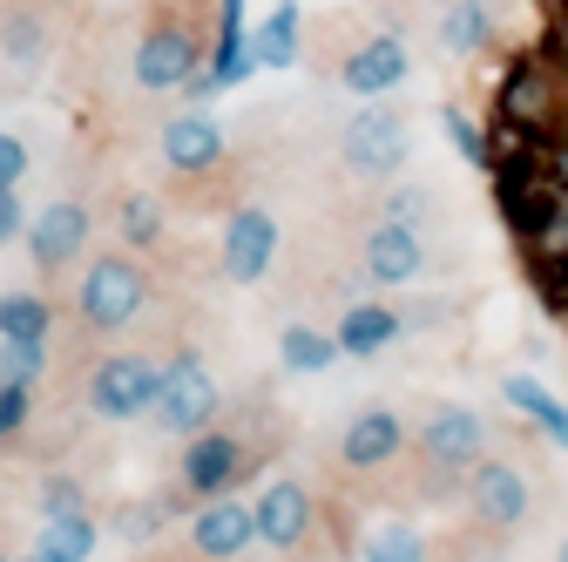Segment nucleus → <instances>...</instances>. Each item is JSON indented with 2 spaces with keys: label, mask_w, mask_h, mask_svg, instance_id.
I'll use <instances>...</instances> for the list:
<instances>
[{
  "label": "nucleus",
  "mask_w": 568,
  "mask_h": 562,
  "mask_svg": "<svg viewBox=\"0 0 568 562\" xmlns=\"http://www.w3.org/2000/svg\"><path fill=\"white\" fill-rule=\"evenodd\" d=\"M460 495H467V522L480 535H521L535 522V481L521 474V461L494 454V448L460 474Z\"/></svg>",
  "instance_id": "f257e3e1"
},
{
  "label": "nucleus",
  "mask_w": 568,
  "mask_h": 562,
  "mask_svg": "<svg viewBox=\"0 0 568 562\" xmlns=\"http://www.w3.org/2000/svg\"><path fill=\"white\" fill-rule=\"evenodd\" d=\"M142 305H150V271H142L135 258H122V251L95 258L89 278H82V292H75V312H82L89 332H122V325L142 319Z\"/></svg>",
  "instance_id": "f03ea898"
},
{
  "label": "nucleus",
  "mask_w": 568,
  "mask_h": 562,
  "mask_svg": "<svg viewBox=\"0 0 568 562\" xmlns=\"http://www.w3.org/2000/svg\"><path fill=\"white\" fill-rule=\"evenodd\" d=\"M413 448H419V461L434 468V474H447V481H460L480 454H487V420L474 413V407H460V400H434L419 413V434H413Z\"/></svg>",
  "instance_id": "7ed1b4c3"
},
{
  "label": "nucleus",
  "mask_w": 568,
  "mask_h": 562,
  "mask_svg": "<svg viewBox=\"0 0 568 562\" xmlns=\"http://www.w3.org/2000/svg\"><path fill=\"white\" fill-rule=\"evenodd\" d=\"M338 157L352 177H399L406 157H413V122L399 109H359L345 129H338Z\"/></svg>",
  "instance_id": "20e7f679"
},
{
  "label": "nucleus",
  "mask_w": 568,
  "mask_h": 562,
  "mask_svg": "<svg viewBox=\"0 0 568 562\" xmlns=\"http://www.w3.org/2000/svg\"><path fill=\"white\" fill-rule=\"evenodd\" d=\"M156 387H163V367L142 360V353H109L89 380V413L95 420H142L156 407Z\"/></svg>",
  "instance_id": "39448f33"
},
{
  "label": "nucleus",
  "mask_w": 568,
  "mask_h": 562,
  "mask_svg": "<svg viewBox=\"0 0 568 562\" xmlns=\"http://www.w3.org/2000/svg\"><path fill=\"white\" fill-rule=\"evenodd\" d=\"M217 407H224L217 380H210V373L183 353V360L163 367V387H156V407H150V413H156L163 434H183V441H190L196 428H210V420H217Z\"/></svg>",
  "instance_id": "423d86ee"
},
{
  "label": "nucleus",
  "mask_w": 568,
  "mask_h": 562,
  "mask_svg": "<svg viewBox=\"0 0 568 562\" xmlns=\"http://www.w3.org/2000/svg\"><path fill=\"white\" fill-rule=\"evenodd\" d=\"M135 82L142 89H190L196 82V68H203V41L183 28V21H156V28H142V41H135Z\"/></svg>",
  "instance_id": "0eeeda50"
},
{
  "label": "nucleus",
  "mask_w": 568,
  "mask_h": 562,
  "mask_svg": "<svg viewBox=\"0 0 568 562\" xmlns=\"http://www.w3.org/2000/svg\"><path fill=\"white\" fill-rule=\"evenodd\" d=\"M244 468H257L251 441L244 434H224V428H196L190 434V454H183V488L190 495H231V488L244 481Z\"/></svg>",
  "instance_id": "6e6552de"
},
{
  "label": "nucleus",
  "mask_w": 568,
  "mask_h": 562,
  "mask_svg": "<svg viewBox=\"0 0 568 562\" xmlns=\"http://www.w3.org/2000/svg\"><path fill=\"white\" fill-rule=\"evenodd\" d=\"M406 454V420L393 407H359L338 428V468L345 474H386Z\"/></svg>",
  "instance_id": "1a4fd4ad"
},
{
  "label": "nucleus",
  "mask_w": 568,
  "mask_h": 562,
  "mask_svg": "<svg viewBox=\"0 0 568 562\" xmlns=\"http://www.w3.org/2000/svg\"><path fill=\"white\" fill-rule=\"evenodd\" d=\"M251 515H257V542L264 549H277V555H292V549H305L312 542V522H318V502H312V488L305 481H292V474H277L264 495L251 502Z\"/></svg>",
  "instance_id": "9d476101"
},
{
  "label": "nucleus",
  "mask_w": 568,
  "mask_h": 562,
  "mask_svg": "<svg viewBox=\"0 0 568 562\" xmlns=\"http://www.w3.org/2000/svg\"><path fill=\"white\" fill-rule=\"evenodd\" d=\"M406 76H413V61H406V41H399V34H366L359 48L338 54V89H352L359 102L393 96Z\"/></svg>",
  "instance_id": "9b49d317"
},
{
  "label": "nucleus",
  "mask_w": 568,
  "mask_h": 562,
  "mask_svg": "<svg viewBox=\"0 0 568 562\" xmlns=\"http://www.w3.org/2000/svg\"><path fill=\"white\" fill-rule=\"evenodd\" d=\"M359 271L373 285H413L426 271V244H419V224L406 218H379L366 238H359Z\"/></svg>",
  "instance_id": "f8f14e48"
},
{
  "label": "nucleus",
  "mask_w": 568,
  "mask_h": 562,
  "mask_svg": "<svg viewBox=\"0 0 568 562\" xmlns=\"http://www.w3.org/2000/svg\"><path fill=\"white\" fill-rule=\"evenodd\" d=\"M271 258H277V218L257 203H237L224 218V278L231 285H257Z\"/></svg>",
  "instance_id": "ddd939ff"
},
{
  "label": "nucleus",
  "mask_w": 568,
  "mask_h": 562,
  "mask_svg": "<svg viewBox=\"0 0 568 562\" xmlns=\"http://www.w3.org/2000/svg\"><path fill=\"white\" fill-rule=\"evenodd\" d=\"M21 238H28V251H34V271H68V264L89 251V203H75V197L48 203Z\"/></svg>",
  "instance_id": "4468645a"
},
{
  "label": "nucleus",
  "mask_w": 568,
  "mask_h": 562,
  "mask_svg": "<svg viewBox=\"0 0 568 562\" xmlns=\"http://www.w3.org/2000/svg\"><path fill=\"white\" fill-rule=\"evenodd\" d=\"M251 542H257V515H251V502H237V495H210V502L196 509V522H190V549H196L203 562H237Z\"/></svg>",
  "instance_id": "2eb2a0df"
},
{
  "label": "nucleus",
  "mask_w": 568,
  "mask_h": 562,
  "mask_svg": "<svg viewBox=\"0 0 568 562\" xmlns=\"http://www.w3.org/2000/svg\"><path fill=\"white\" fill-rule=\"evenodd\" d=\"M163 163L176 170V177H210L224 163V129H217V116H176V122H163Z\"/></svg>",
  "instance_id": "dca6fc26"
},
{
  "label": "nucleus",
  "mask_w": 568,
  "mask_h": 562,
  "mask_svg": "<svg viewBox=\"0 0 568 562\" xmlns=\"http://www.w3.org/2000/svg\"><path fill=\"white\" fill-rule=\"evenodd\" d=\"M332 339H338L345 360H373V353H386V345L399 339V312L393 305H373V299L366 305H345V319H338Z\"/></svg>",
  "instance_id": "f3484780"
},
{
  "label": "nucleus",
  "mask_w": 568,
  "mask_h": 562,
  "mask_svg": "<svg viewBox=\"0 0 568 562\" xmlns=\"http://www.w3.org/2000/svg\"><path fill=\"white\" fill-rule=\"evenodd\" d=\"M494 0H454V8L440 14V41H447V54H467V61H480L487 48H494Z\"/></svg>",
  "instance_id": "a211bd4d"
},
{
  "label": "nucleus",
  "mask_w": 568,
  "mask_h": 562,
  "mask_svg": "<svg viewBox=\"0 0 568 562\" xmlns=\"http://www.w3.org/2000/svg\"><path fill=\"white\" fill-rule=\"evenodd\" d=\"M501 400H508L515 413H528L548 441H568V413H561V400H555L541 380H528V373H501Z\"/></svg>",
  "instance_id": "6ab92c4d"
},
{
  "label": "nucleus",
  "mask_w": 568,
  "mask_h": 562,
  "mask_svg": "<svg viewBox=\"0 0 568 562\" xmlns=\"http://www.w3.org/2000/svg\"><path fill=\"white\" fill-rule=\"evenodd\" d=\"M41 555H54V562H89L95 555V522H89V509H75V515H41V542H34Z\"/></svg>",
  "instance_id": "aec40b11"
},
{
  "label": "nucleus",
  "mask_w": 568,
  "mask_h": 562,
  "mask_svg": "<svg viewBox=\"0 0 568 562\" xmlns=\"http://www.w3.org/2000/svg\"><path fill=\"white\" fill-rule=\"evenodd\" d=\"M244 54H251V68H292L298 61V8H292V0H284V8L257 28V41Z\"/></svg>",
  "instance_id": "412c9836"
},
{
  "label": "nucleus",
  "mask_w": 568,
  "mask_h": 562,
  "mask_svg": "<svg viewBox=\"0 0 568 562\" xmlns=\"http://www.w3.org/2000/svg\"><path fill=\"white\" fill-rule=\"evenodd\" d=\"M277 360L292 367V373H325V367L338 360V339L318 332V325H284V332H277Z\"/></svg>",
  "instance_id": "4be33fe9"
},
{
  "label": "nucleus",
  "mask_w": 568,
  "mask_h": 562,
  "mask_svg": "<svg viewBox=\"0 0 568 562\" xmlns=\"http://www.w3.org/2000/svg\"><path fill=\"white\" fill-rule=\"evenodd\" d=\"M217 61H210V82H237L244 76V0H224V14H217Z\"/></svg>",
  "instance_id": "5701e85b"
},
{
  "label": "nucleus",
  "mask_w": 568,
  "mask_h": 562,
  "mask_svg": "<svg viewBox=\"0 0 568 562\" xmlns=\"http://www.w3.org/2000/svg\"><path fill=\"white\" fill-rule=\"evenodd\" d=\"M359 562H426V542H419L413 522H379L366 535V555Z\"/></svg>",
  "instance_id": "b1692460"
},
{
  "label": "nucleus",
  "mask_w": 568,
  "mask_h": 562,
  "mask_svg": "<svg viewBox=\"0 0 568 562\" xmlns=\"http://www.w3.org/2000/svg\"><path fill=\"white\" fill-rule=\"evenodd\" d=\"M0 339H48V299L41 292L0 299Z\"/></svg>",
  "instance_id": "393cba45"
},
{
  "label": "nucleus",
  "mask_w": 568,
  "mask_h": 562,
  "mask_svg": "<svg viewBox=\"0 0 568 562\" xmlns=\"http://www.w3.org/2000/svg\"><path fill=\"white\" fill-rule=\"evenodd\" d=\"M0 48H8L21 68H34V61L48 54V28H41V14H8V21H0Z\"/></svg>",
  "instance_id": "a878e982"
},
{
  "label": "nucleus",
  "mask_w": 568,
  "mask_h": 562,
  "mask_svg": "<svg viewBox=\"0 0 568 562\" xmlns=\"http://www.w3.org/2000/svg\"><path fill=\"white\" fill-rule=\"evenodd\" d=\"M122 238H129V244H156V238H163V203L142 197V190L122 197Z\"/></svg>",
  "instance_id": "bb28decb"
},
{
  "label": "nucleus",
  "mask_w": 568,
  "mask_h": 562,
  "mask_svg": "<svg viewBox=\"0 0 568 562\" xmlns=\"http://www.w3.org/2000/svg\"><path fill=\"white\" fill-rule=\"evenodd\" d=\"M41 367H48L41 339H0V380H21V387H34V380H41Z\"/></svg>",
  "instance_id": "cd10ccee"
},
{
  "label": "nucleus",
  "mask_w": 568,
  "mask_h": 562,
  "mask_svg": "<svg viewBox=\"0 0 568 562\" xmlns=\"http://www.w3.org/2000/svg\"><path fill=\"white\" fill-rule=\"evenodd\" d=\"M28 407H34V387H21V380H0V441H8L21 420H28Z\"/></svg>",
  "instance_id": "c85d7f7f"
},
{
  "label": "nucleus",
  "mask_w": 568,
  "mask_h": 562,
  "mask_svg": "<svg viewBox=\"0 0 568 562\" xmlns=\"http://www.w3.org/2000/svg\"><path fill=\"white\" fill-rule=\"evenodd\" d=\"M440 122H447V143H454V150H460L467 163H480V157H487V143H480V129H474V122H467V116H460L454 102L440 109Z\"/></svg>",
  "instance_id": "c756f323"
},
{
  "label": "nucleus",
  "mask_w": 568,
  "mask_h": 562,
  "mask_svg": "<svg viewBox=\"0 0 568 562\" xmlns=\"http://www.w3.org/2000/svg\"><path fill=\"white\" fill-rule=\"evenodd\" d=\"M28 177V143H21V136H8V129H0V190H14Z\"/></svg>",
  "instance_id": "7c9ffc66"
},
{
  "label": "nucleus",
  "mask_w": 568,
  "mask_h": 562,
  "mask_svg": "<svg viewBox=\"0 0 568 562\" xmlns=\"http://www.w3.org/2000/svg\"><path fill=\"white\" fill-rule=\"evenodd\" d=\"M156 529H163V509H156V502H142V509H129V515H122V535H129V542L156 535Z\"/></svg>",
  "instance_id": "2f4dec72"
},
{
  "label": "nucleus",
  "mask_w": 568,
  "mask_h": 562,
  "mask_svg": "<svg viewBox=\"0 0 568 562\" xmlns=\"http://www.w3.org/2000/svg\"><path fill=\"white\" fill-rule=\"evenodd\" d=\"M41 502H48V515H75V509H89L75 481H48V495H41Z\"/></svg>",
  "instance_id": "473e14b6"
},
{
  "label": "nucleus",
  "mask_w": 568,
  "mask_h": 562,
  "mask_svg": "<svg viewBox=\"0 0 568 562\" xmlns=\"http://www.w3.org/2000/svg\"><path fill=\"white\" fill-rule=\"evenodd\" d=\"M28 231V210H21V197L14 190H0V244H8V238H21Z\"/></svg>",
  "instance_id": "72a5a7b5"
},
{
  "label": "nucleus",
  "mask_w": 568,
  "mask_h": 562,
  "mask_svg": "<svg viewBox=\"0 0 568 562\" xmlns=\"http://www.w3.org/2000/svg\"><path fill=\"white\" fill-rule=\"evenodd\" d=\"M541 238H548V251H561V258H568V197L555 203V218L541 224Z\"/></svg>",
  "instance_id": "f704fd0d"
},
{
  "label": "nucleus",
  "mask_w": 568,
  "mask_h": 562,
  "mask_svg": "<svg viewBox=\"0 0 568 562\" xmlns=\"http://www.w3.org/2000/svg\"><path fill=\"white\" fill-rule=\"evenodd\" d=\"M21 562H54V555H41V549H34V555H21Z\"/></svg>",
  "instance_id": "c9c22d12"
},
{
  "label": "nucleus",
  "mask_w": 568,
  "mask_h": 562,
  "mask_svg": "<svg viewBox=\"0 0 568 562\" xmlns=\"http://www.w3.org/2000/svg\"><path fill=\"white\" fill-rule=\"evenodd\" d=\"M555 562H568V535H561V549H555Z\"/></svg>",
  "instance_id": "e433bc0d"
},
{
  "label": "nucleus",
  "mask_w": 568,
  "mask_h": 562,
  "mask_svg": "<svg viewBox=\"0 0 568 562\" xmlns=\"http://www.w3.org/2000/svg\"><path fill=\"white\" fill-rule=\"evenodd\" d=\"M0 562H8V555H0Z\"/></svg>",
  "instance_id": "4c0bfd02"
}]
</instances>
